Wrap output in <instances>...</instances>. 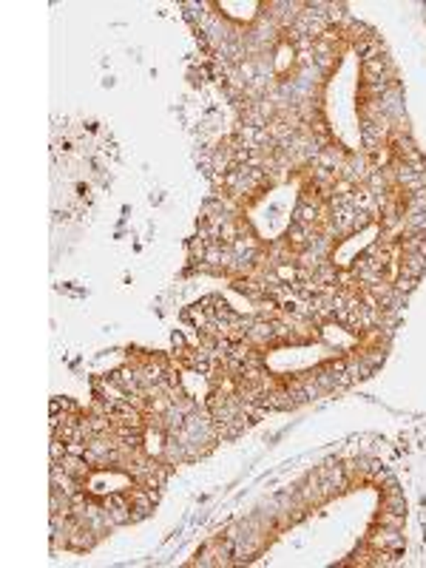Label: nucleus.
<instances>
[{"instance_id":"obj_1","label":"nucleus","mask_w":426,"mask_h":568,"mask_svg":"<svg viewBox=\"0 0 426 568\" xmlns=\"http://www.w3.org/2000/svg\"><path fill=\"white\" fill-rule=\"evenodd\" d=\"M367 546L369 549H378V551H389V554H401L404 551V531L401 529H387V526H378L369 531L367 537Z\"/></svg>"},{"instance_id":"obj_2","label":"nucleus","mask_w":426,"mask_h":568,"mask_svg":"<svg viewBox=\"0 0 426 568\" xmlns=\"http://www.w3.org/2000/svg\"><path fill=\"white\" fill-rule=\"evenodd\" d=\"M97 540H100V537H97L89 526L74 523V531H71V537H68V549H74V551H89V549H94Z\"/></svg>"},{"instance_id":"obj_3","label":"nucleus","mask_w":426,"mask_h":568,"mask_svg":"<svg viewBox=\"0 0 426 568\" xmlns=\"http://www.w3.org/2000/svg\"><path fill=\"white\" fill-rule=\"evenodd\" d=\"M398 270H401V273L415 276V279H420V276H423V270H426V256L401 250V262H398Z\"/></svg>"},{"instance_id":"obj_4","label":"nucleus","mask_w":426,"mask_h":568,"mask_svg":"<svg viewBox=\"0 0 426 568\" xmlns=\"http://www.w3.org/2000/svg\"><path fill=\"white\" fill-rule=\"evenodd\" d=\"M378 526H387V529H404V515H395V511H387L381 509L378 517H376Z\"/></svg>"}]
</instances>
